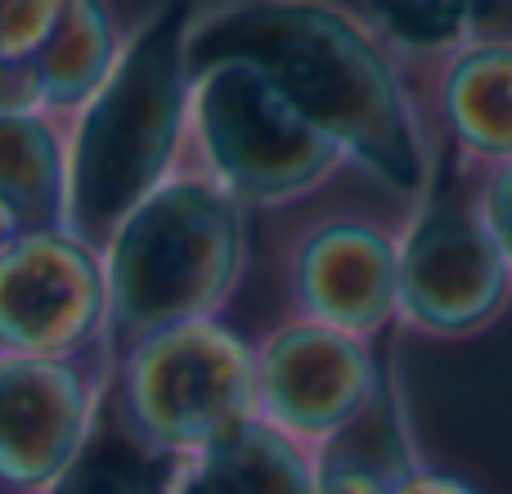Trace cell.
Masks as SVG:
<instances>
[{
	"mask_svg": "<svg viewBox=\"0 0 512 494\" xmlns=\"http://www.w3.org/2000/svg\"><path fill=\"white\" fill-rule=\"evenodd\" d=\"M68 122L41 108H0V225L18 234L63 230Z\"/></svg>",
	"mask_w": 512,
	"mask_h": 494,
	"instance_id": "12",
	"label": "cell"
},
{
	"mask_svg": "<svg viewBox=\"0 0 512 494\" xmlns=\"http://www.w3.org/2000/svg\"><path fill=\"white\" fill-rule=\"evenodd\" d=\"M216 59L256 68L346 167L364 171L387 194L409 203L432 194L436 158L414 95L391 50L351 9L306 0L198 9L189 68Z\"/></svg>",
	"mask_w": 512,
	"mask_h": 494,
	"instance_id": "1",
	"label": "cell"
},
{
	"mask_svg": "<svg viewBox=\"0 0 512 494\" xmlns=\"http://www.w3.org/2000/svg\"><path fill=\"white\" fill-rule=\"evenodd\" d=\"M126 36H131V27L117 18L113 5L63 0L59 23L45 36L41 54L23 77V104L41 108L59 122H72L113 77L117 59L126 50Z\"/></svg>",
	"mask_w": 512,
	"mask_h": 494,
	"instance_id": "11",
	"label": "cell"
},
{
	"mask_svg": "<svg viewBox=\"0 0 512 494\" xmlns=\"http://www.w3.org/2000/svg\"><path fill=\"white\" fill-rule=\"evenodd\" d=\"M315 494H396V481L337 454H315Z\"/></svg>",
	"mask_w": 512,
	"mask_h": 494,
	"instance_id": "17",
	"label": "cell"
},
{
	"mask_svg": "<svg viewBox=\"0 0 512 494\" xmlns=\"http://www.w3.org/2000/svg\"><path fill=\"white\" fill-rule=\"evenodd\" d=\"M441 117L468 158H512V41H468L441 68Z\"/></svg>",
	"mask_w": 512,
	"mask_h": 494,
	"instance_id": "14",
	"label": "cell"
},
{
	"mask_svg": "<svg viewBox=\"0 0 512 494\" xmlns=\"http://www.w3.org/2000/svg\"><path fill=\"white\" fill-rule=\"evenodd\" d=\"M472 207H477L490 243L499 247V256H504V265L512 274V158L499 162V167H486L477 194H472Z\"/></svg>",
	"mask_w": 512,
	"mask_h": 494,
	"instance_id": "16",
	"label": "cell"
},
{
	"mask_svg": "<svg viewBox=\"0 0 512 494\" xmlns=\"http://www.w3.org/2000/svg\"><path fill=\"white\" fill-rule=\"evenodd\" d=\"M113 387V360L0 355V490L41 494L77 459Z\"/></svg>",
	"mask_w": 512,
	"mask_h": 494,
	"instance_id": "9",
	"label": "cell"
},
{
	"mask_svg": "<svg viewBox=\"0 0 512 494\" xmlns=\"http://www.w3.org/2000/svg\"><path fill=\"white\" fill-rule=\"evenodd\" d=\"M162 494H315V454L252 418L225 441L176 459Z\"/></svg>",
	"mask_w": 512,
	"mask_h": 494,
	"instance_id": "13",
	"label": "cell"
},
{
	"mask_svg": "<svg viewBox=\"0 0 512 494\" xmlns=\"http://www.w3.org/2000/svg\"><path fill=\"white\" fill-rule=\"evenodd\" d=\"M108 400L149 450L189 459L256 418L252 342L225 319L162 328L113 360Z\"/></svg>",
	"mask_w": 512,
	"mask_h": 494,
	"instance_id": "5",
	"label": "cell"
},
{
	"mask_svg": "<svg viewBox=\"0 0 512 494\" xmlns=\"http://www.w3.org/2000/svg\"><path fill=\"white\" fill-rule=\"evenodd\" d=\"M185 162L243 207H292L319 194L346 158L239 59L198 63L189 77Z\"/></svg>",
	"mask_w": 512,
	"mask_h": 494,
	"instance_id": "4",
	"label": "cell"
},
{
	"mask_svg": "<svg viewBox=\"0 0 512 494\" xmlns=\"http://www.w3.org/2000/svg\"><path fill=\"white\" fill-rule=\"evenodd\" d=\"M171 468H176V459L149 450V445L117 418L113 400H104V409H99V418H95V432L86 436L77 459L41 494H162Z\"/></svg>",
	"mask_w": 512,
	"mask_h": 494,
	"instance_id": "15",
	"label": "cell"
},
{
	"mask_svg": "<svg viewBox=\"0 0 512 494\" xmlns=\"http://www.w3.org/2000/svg\"><path fill=\"white\" fill-rule=\"evenodd\" d=\"M400 315L418 337H472L495 324L512 301V274L490 243L472 198L427 194L396 230Z\"/></svg>",
	"mask_w": 512,
	"mask_h": 494,
	"instance_id": "6",
	"label": "cell"
},
{
	"mask_svg": "<svg viewBox=\"0 0 512 494\" xmlns=\"http://www.w3.org/2000/svg\"><path fill=\"white\" fill-rule=\"evenodd\" d=\"M396 494H477L468 486V481H459V477H450V472H436V468H414L405 481L396 486Z\"/></svg>",
	"mask_w": 512,
	"mask_h": 494,
	"instance_id": "18",
	"label": "cell"
},
{
	"mask_svg": "<svg viewBox=\"0 0 512 494\" xmlns=\"http://www.w3.org/2000/svg\"><path fill=\"white\" fill-rule=\"evenodd\" d=\"M9 243V230H5V225H0V247H5Z\"/></svg>",
	"mask_w": 512,
	"mask_h": 494,
	"instance_id": "19",
	"label": "cell"
},
{
	"mask_svg": "<svg viewBox=\"0 0 512 494\" xmlns=\"http://www.w3.org/2000/svg\"><path fill=\"white\" fill-rule=\"evenodd\" d=\"M382 378L387 369L373 355V342L310 324L301 315L252 342L256 423L306 454H319L333 436H342L378 396Z\"/></svg>",
	"mask_w": 512,
	"mask_h": 494,
	"instance_id": "8",
	"label": "cell"
},
{
	"mask_svg": "<svg viewBox=\"0 0 512 494\" xmlns=\"http://www.w3.org/2000/svg\"><path fill=\"white\" fill-rule=\"evenodd\" d=\"M288 297L301 319L373 342L400 315L396 230L369 216H324L292 239Z\"/></svg>",
	"mask_w": 512,
	"mask_h": 494,
	"instance_id": "10",
	"label": "cell"
},
{
	"mask_svg": "<svg viewBox=\"0 0 512 494\" xmlns=\"http://www.w3.org/2000/svg\"><path fill=\"white\" fill-rule=\"evenodd\" d=\"M108 355L180 324L221 319L248 279V207L198 167H180L99 247Z\"/></svg>",
	"mask_w": 512,
	"mask_h": 494,
	"instance_id": "3",
	"label": "cell"
},
{
	"mask_svg": "<svg viewBox=\"0 0 512 494\" xmlns=\"http://www.w3.org/2000/svg\"><path fill=\"white\" fill-rule=\"evenodd\" d=\"M5 360H113L104 261L68 230L18 234L0 247Z\"/></svg>",
	"mask_w": 512,
	"mask_h": 494,
	"instance_id": "7",
	"label": "cell"
},
{
	"mask_svg": "<svg viewBox=\"0 0 512 494\" xmlns=\"http://www.w3.org/2000/svg\"><path fill=\"white\" fill-rule=\"evenodd\" d=\"M194 18V5H162L131 23L113 77L68 122L63 230L95 252L144 198L185 167Z\"/></svg>",
	"mask_w": 512,
	"mask_h": 494,
	"instance_id": "2",
	"label": "cell"
}]
</instances>
